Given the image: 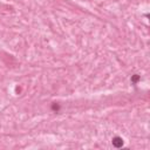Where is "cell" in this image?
<instances>
[{
    "label": "cell",
    "instance_id": "1",
    "mask_svg": "<svg viewBox=\"0 0 150 150\" xmlns=\"http://www.w3.org/2000/svg\"><path fill=\"white\" fill-rule=\"evenodd\" d=\"M113 145H114L115 148H121V146L123 145V139H122L121 137H118V136L114 137V138H113Z\"/></svg>",
    "mask_w": 150,
    "mask_h": 150
},
{
    "label": "cell",
    "instance_id": "2",
    "mask_svg": "<svg viewBox=\"0 0 150 150\" xmlns=\"http://www.w3.org/2000/svg\"><path fill=\"white\" fill-rule=\"evenodd\" d=\"M138 80H139V76H138V75H134V76L131 78V81H132L134 83H136Z\"/></svg>",
    "mask_w": 150,
    "mask_h": 150
}]
</instances>
